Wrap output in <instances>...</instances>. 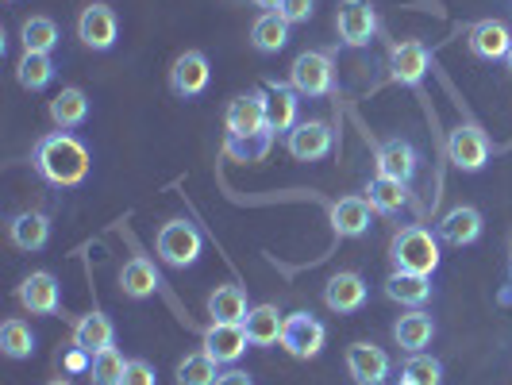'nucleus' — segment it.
<instances>
[{
	"label": "nucleus",
	"mask_w": 512,
	"mask_h": 385,
	"mask_svg": "<svg viewBox=\"0 0 512 385\" xmlns=\"http://www.w3.org/2000/svg\"><path fill=\"white\" fill-rule=\"evenodd\" d=\"M31 166L54 189H77L81 181L89 178V170H93V154L70 131H51V135H43L35 143Z\"/></svg>",
	"instance_id": "1"
},
{
	"label": "nucleus",
	"mask_w": 512,
	"mask_h": 385,
	"mask_svg": "<svg viewBox=\"0 0 512 385\" xmlns=\"http://www.w3.org/2000/svg\"><path fill=\"white\" fill-rule=\"evenodd\" d=\"M393 270H409V274H436L439 270V235H432L428 228H405L393 235Z\"/></svg>",
	"instance_id": "2"
},
{
	"label": "nucleus",
	"mask_w": 512,
	"mask_h": 385,
	"mask_svg": "<svg viewBox=\"0 0 512 385\" xmlns=\"http://www.w3.org/2000/svg\"><path fill=\"white\" fill-rule=\"evenodd\" d=\"M154 251L170 270H185V266H197V258L205 255V235L189 220H166L154 235Z\"/></svg>",
	"instance_id": "3"
},
{
	"label": "nucleus",
	"mask_w": 512,
	"mask_h": 385,
	"mask_svg": "<svg viewBox=\"0 0 512 385\" xmlns=\"http://www.w3.org/2000/svg\"><path fill=\"white\" fill-rule=\"evenodd\" d=\"M224 124H228V139H262L270 131V108H266V89H251V93H239L224 112Z\"/></svg>",
	"instance_id": "4"
},
{
	"label": "nucleus",
	"mask_w": 512,
	"mask_h": 385,
	"mask_svg": "<svg viewBox=\"0 0 512 385\" xmlns=\"http://www.w3.org/2000/svg\"><path fill=\"white\" fill-rule=\"evenodd\" d=\"M289 85L301 97H332L335 93V62L328 51H301L289 66Z\"/></svg>",
	"instance_id": "5"
},
{
	"label": "nucleus",
	"mask_w": 512,
	"mask_h": 385,
	"mask_svg": "<svg viewBox=\"0 0 512 385\" xmlns=\"http://www.w3.org/2000/svg\"><path fill=\"white\" fill-rule=\"evenodd\" d=\"M335 31L343 47H370L378 39V12L370 0H343L335 12Z\"/></svg>",
	"instance_id": "6"
},
{
	"label": "nucleus",
	"mask_w": 512,
	"mask_h": 385,
	"mask_svg": "<svg viewBox=\"0 0 512 385\" xmlns=\"http://www.w3.org/2000/svg\"><path fill=\"white\" fill-rule=\"evenodd\" d=\"M77 39L97 54L112 51V47H116V39H120V20H116V12H112L104 0L85 4V8H81V16H77Z\"/></svg>",
	"instance_id": "7"
},
{
	"label": "nucleus",
	"mask_w": 512,
	"mask_h": 385,
	"mask_svg": "<svg viewBox=\"0 0 512 385\" xmlns=\"http://www.w3.org/2000/svg\"><path fill=\"white\" fill-rule=\"evenodd\" d=\"M489 151H493L489 135L478 124H459V128L451 131V139H447V158L462 174H478L489 162Z\"/></svg>",
	"instance_id": "8"
},
{
	"label": "nucleus",
	"mask_w": 512,
	"mask_h": 385,
	"mask_svg": "<svg viewBox=\"0 0 512 385\" xmlns=\"http://www.w3.org/2000/svg\"><path fill=\"white\" fill-rule=\"evenodd\" d=\"M328 343V328L312 316V312H293L285 316V328H282V347L293 355V359H316Z\"/></svg>",
	"instance_id": "9"
},
{
	"label": "nucleus",
	"mask_w": 512,
	"mask_h": 385,
	"mask_svg": "<svg viewBox=\"0 0 512 385\" xmlns=\"http://www.w3.org/2000/svg\"><path fill=\"white\" fill-rule=\"evenodd\" d=\"M335 147V131L332 124H324V120H301L297 128L285 135V151L293 162H320V158H328Z\"/></svg>",
	"instance_id": "10"
},
{
	"label": "nucleus",
	"mask_w": 512,
	"mask_h": 385,
	"mask_svg": "<svg viewBox=\"0 0 512 385\" xmlns=\"http://www.w3.org/2000/svg\"><path fill=\"white\" fill-rule=\"evenodd\" d=\"M16 301L31 312V316H58L62 312V285L51 270H35L24 282L16 285Z\"/></svg>",
	"instance_id": "11"
},
{
	"label": "nucleus",
	"mask_w": 512,
	"mask_h": 385,
	"mask_svg": "<svg viewBox=\"0 0 512 385\" xmlns=\"http://www.w3.org/2000/svg\"><path fill=\"white\" fill-rule=\"evenodd\" d=\"M347 374L355 385H389L393 362L378 343H351L347 347Z\"/></svg>",
	"instance_id": "12"
},
{
	"label": "nucleus",
	"mask_w": 512,
	"mask_h": 385,
	"mask_svg": "<svg viewBox=\"0 0 512 385\" xmlns=\"http://www.w3.org/2000/svg\"><path fill=\"white\" fill-rule=\"evenodd\" d=\"M208 81H212V66H208V58L201 51H185L174 58V66H170V93L174 97L193 101V97L205 93Z\"/></svg>",
	"instance_id": "13"
},
{
	"label": "nucleus",
	"mask_w": 512,
	"mask_h": 385,
	"mask_svg": "<svg viewBox=\"0 0 512 385\" xmlns=\"http://www.w3.org/2000/svg\"><path fill=\"white\" fill-rule=\"evenodd\" d=\"M374 162H378V174L382 178H393V181H405L409 185L416 178V170H420V151H416V143L412 139H385L374 147Z\"/></svg>",
	"instance_id": "14"
},
{
	"label": "nucleus",
	"mask_w": 512,
	"mask_h": 385,
	"mask_svg": "<svg viewBox=\"0 0 512 385\" xmlns=\"http://www.w3.org/2000/svg\"><path fill=\"white\" fill-rule=\"evenodd\" d=\"M432 70V51L424 47V43H416V39H405V43H397L393 51H389V77L397 81V85H409L416 89L424 77Z\"/></svg>",
	"instance_id": "15"
},
{
	"label": "nucleus",
	"mask_w": 512,
	"mask_h": 385,
	"mask_svg": "<svg viewBox=\"0 0 512 385\" xmlns=\"http://www.w3.org/2000/svg\"><path fill=\"white\" fill-rule=\"evenodd\" d=\"M482 231H486V220H482V212L474 205H459L451 208L443 220L436 224V235L439 243H447V247H474L478 239H482Z\"/></svg>",
	"instance_id": "16"
},
{
	"label": "nucleus",
	"mask_w": 512,
	"mask_h": 385,
	"mask_svg": "<svg viewBox=\"0 0 512 385\" xmlns=\"http://www.w3.org/2000/svg\"><path fill=\"white\" fill-rule=\"evenodd\" d=\"M366 297H370V285H366V278H362L359 270H339L324 285V305L332 308V312H339V316L359 312L366 305Z\"/></svg>",
	"instance_id": "17"
},
{
	"label": "nucleus",
	"mask_w": 512,
	"mask_h": 385,
	"mask_svg": "<svg viewBox=\"0 0 512 385\" xmlns=\"http://www.w3.org/2000/svg\"><path fill=\"white\" fill-rule=\"evenodd\" d=\"M8 239H12V247H16V251H27V255L43 251V247L51 243V216H47V212H39V208H24V212H16V216L8 220Z\"/></svg>",
	"instance_id": "18"
},
{
	"label": "nucleus",
	"mask_w": 512,
	"mask_h": 385,
	"mask_svg": "<svg viewBox=\"0 0 512 385\" xmlns=\"http://www.w3.org/2000/svg\"><path fill=\"white\" fill-rule=\"evenodd\" d=\"M470 43V54L482 58V62H505L512 47V31L501 20H478L466 35Z\"/></svg>",
	"instance_id": "19"
},
{
	"label": "nucleus",
	"mask_w": 512,
	"mask_h": 385,
	"mask_svg": "<svg viewBox=\"0 0 512 385\" xmlns=\"http://www.w3.org/2000/svg\"><path fill=\"white\" fill-rule=\"evenodd\" d=\"M70 343L81 347V351H89V355H101V351H108V347H116V324L104 316L101 308H93V312H85V316H77L74 320Z\"/></svg>",
	"instance_id": "20"
},
{
	"label": "nucleus",
	"mask_w": 512,
	"mask_h": 385,
	"mask_svg": "<svg viewBox=\"0 0 512 385\" xmlns=\"http://www.w3.org/2000/svg\"><path fill=\"white\" fill-rule=\"evenodd\" d=\"M393 339H397V347H401V351L420 355V351H424V347H432V339H436V320H432L424 308H409L405 316H397V324H393Z\"/></svg>",
	"instance_id": "21"
},
{
	"label": "nucleus",
	"mask_w": 512,
	"mask_h": 385,
	"mask_svg": "<svg viewBox=\"0 0 512 385\" xmlns=\"http://www.w3.org/2000/svg\"><path fill=\"white\" fill-rule=\"evenodd\" d=\"M370 216H374V208L366 205V197H343L328 208V220L339 239H362L370 231Z\"/></svg>",
	"instance_id": "22"
},
{
	"label": "nucleus",
	"mask_w": 512,
	"mask_h": 385,
	"mask_svg": "<svg viewBox=\"0 0 512 385\" xmlns=\"http://www.w3.org/2000/svg\"><path fill=\"white\" fill-rule=\"evenodd\" d=\"M247 347H251V339L243 332V324H208L205 328V351L212 359L220 362H239L247 355Z\"/></svg>",
	"instance_id": "23"
},
{
	"label": "nucleus",
	"mask_w": 512,
	"mask_h": 385,
	"mask_svg": "<svg viewBox=\"0 0 512 385\" xmlns=\"http://www.w3.org/2000/svg\"><path fill=\"white\" fill-rule=\"evenodd\" d=\"M266 108H270V131L274 135H289L297 128V108H301V93L293 85H282V81H270L266 85Z\"/></svg>",
	"instance_id": "24"
},
{
	"label": "nucleus",
	"mask_w": 512,
	"mask_h": 385,
	"mask_svg": "<svg viewBox=\"0 0 512 385\" xmlns=\"http://www.w3.org/2000/svg\"><path fill=\"white\" fill-rule=\"evenodd\" d=\"M162 289V274H158V266H154L151 258L135 255L124 262V270H120V293L131 297V301H147Z\"/></svg>",
	"instance_id": "25"
},
{
	"label": "nucleus",
	"mask_w": 512,
	"mask_h": 385,
	"mask_svg": "<svg viewBox=\"0 0 512 385\" xmlns=\"http://www.w3.org/2000/svg\"><path fill=\"white\" fill-rule=\"evenodd\" d=\"M385 297L397 301L401 308H424L432 301V278L428 274H409V270H393L385 278Z\"/></svg>",
	"instance_id": "26"
},
{
	"label": "nucleus",
	"mask_w": 512,
	"mask_h": 385,
	"mask_svg": "<svg viewBox=\"0 0 512 385\" xmlns=\"http://www.w3.org/2000/svg\"><path fill=\"white\" fill-rule=\"evenodd\" d=\"M208 320L212 324H243L247 320V312H251V305H247V293H243V285H216L212 293H208Z\"/></svg>",
	"instance_id": "27"
},
{
	"label": "nucleus",
	"mask_w": 512,
	"mask_h": 385,
	"mask_svg": "<svg viewBox=\"0 0 512 385\" xmlns=\"http://www.w3.org/2000/svg\"><path fill=\"white\" fill-rule=\"evenodd\" d=\"M285 316L278 312V305H255L243 320V332L251 339V347H274L282 343Z\"/></svg>",
	"instance_id": "28"
},
{
	"label": "nucleus",
	"mask_w": 512,
	"mask_h": 385,
	"mask_svg": "<svg viewBox=\"0 0 512 385\" xmlns=\"http://www.w3.org/2000/svg\"><path fill=\"white\" fill-rule=\"evenodd\" d=\"M366 205L374 208V212H382V216H397L401 208L409 205V185L405 181H393V178H370L366 181Z\"/></svg>",
	"instance_id": "29"
},
{
	"label": "nucleus",
	"mask_w": 512,
	"mask_h": 385,
	"mask_svg": "<svg viewBox=\"0 0 512 385\" xmlns=\"http://www.w3.org/2000/svg\"><path fill=\"white\" fill-rule=\"evenodd\" d=\"M51 120H54V128L58 131L81 128V124L89 120V97H85V89L66 85V89L51 101Z\"/></svg>",
	"instance_id": "30"
},
{
	"label": "nucleus",
	"mask_w": 512,
	"mask_h": 385,
	"mask_svg": "<svg viewBox=\"0 0 512 385\" xmlns=\"http://www.w3.org/2000/svg\"><path fill=\"white\" fill-rule=\"evenodd\" d=\"M16 81H20V89H27V93H43L54 81V58L51 54L24 51L20 62H16Z\"/></svg>",
	"instance_id": "31"
},
{
	"label": "nucleus",
	"mask_w": 512,
	"mask_h": 385,
	"mask_svg": "<svg viewBox=\"0 0 512 385\" xmlns=\"http://www.w3.org/2000/svg\"><path fill=\"white\" fill-rule=\"evenodd\" d=\"M285 43H289V24H285L278 12H262L251 27V47L258 54H278L285 51Z\"/></svg>",
	"instance_id": "32"
},
{
	"label": "nucleus",
	"mask_w": 512,
	"mask_h": 385,
	"mask_svg": "<svg viewBox=\"0 0 512 385\" xmlns=\"http://www.w3.org/2000/svg\"><path fill=\"white\" fill-rule=\"evenodd\" d=\"M0 351L16 362L31 359V355H35V332H31V324H24L20 316L4 320V324H0Z\"/></svg>",
	"instance_id": "33"
},
{
	"label": "nucleus",
	"mask_w": 512,
	"mask_h": 385,
	"mask_svg": "<svg viewBox=\"0 0 512 385\" xmlns=\"http://www.w3.org/2000/svg\"><path fill=\"white\" fill-rule=\"evenodd\" d=\"M178 385H216L220 378V362L212 359L208 351H193L178 362Z\"/></svg>",
	"instance_id": "34"
},
{
	"label": "nucleus",
	"mask_w": 512,
	"mask_h": 385,
	"mask_svg": "<svg viewBox=\"0 0 512 385\" xmlns=\"http://www.w3.org/2000/svg\"><path fill=\"white\" fill-rule=\"evenodd\" d=\"M20 43H24V51L51 54L58 47V24H54L51 16H31L20 27Z\"/></svg>",
	"instance_id": "35"
},
{
	"label": "nucleus",
	"mask_w": 512,
	"mask_h": 385,
	"mask_svg": "<svg viewBox=\"0 0 512 385\" xmlns=\"http://www.w3.org/2000/svg\"><path fill=\"white\" fill-rule=\"evenodd\" d=\"M124 370H128V359H124L116 347H108V351H101V355H93L89 382L93 385H120L124 382Z\"/></svg>",
	"instance_id": "36"
},
{
	"label": "nucleus",
	"mask_w": 512,
	"mask_h": 385,
	"mask_svg": "<svg viewBox=\"0 0 512 385\" xmlns=\"http://www.w3.org/2000/svg\"><path fill=\"white\" fill-rule=\"evenodd\" d=\"M401 374H409L416 385H443V362L432 355H409V362L401 366Z\"/></svg>",
	"instance_id": "37"
},
{
	"label": "nucleus",
	"mask_w": 512,
	"mask_h": 385,
	"mask_svg": "<svg viewBox=\"0 0 512 385\" xmlns=\"http://www.w3.org/2000/svg\"><path fill=\"white\" fill-rule=\"evenodd\" d=\"M312 12H316V0H282V8H278V16H282L285 24H308L312 20Z\"/></svg>",
	"instance_id": "38"
},
{
	"label": "nucleus",
	"mask_w": 512,
	"mask_h": 385,
	"mask_svg": "<svg viewBox=\"0 0 512 385\" xmlns=\"http://www.w3.org/2000/svg\"><path fill=\"white\" fill-rule=\"evenodd\" d=\"M120 385H158V370L147 359H128V370H124Z\"/></svg>",
	"instance_id": "39"
},
{
	"label": "nucleus",
	"mask_w": 512,
	"mask_h": 385,
	"mask_svg": "<svg viewBox=\"0 0 512 385\" xmlns=\"http://www.w3.org/2000/svg\"><path fill=\"white\" fill-rule=\"evenodd\" d=\"M89 366H93V355L70 343V351L62 355V370H66V374H89Z\"/></svg>",
	"instance_id": "40"
},
{
	"label": "nucleus",
	"mask_w": 512,
	"mask_h": 385,
	"mask_svg": "<svg viewBox=\"0 0 512 385\" xmlns=\"http://www.w3.org/2000/svg\"><path fill=\"white\" fill-rule=\"evenodd\" d=\"M216 385H255V378H251L247 370H224V374L216 378Z\"/></svg>",
	"instance_id": "41"
},
{
	"label": "nucleus",
	"mask_w": 512,
	"mask_h": 385,
	"mask_svg": "<svg viewBox=\"0 0 512 385\" xmlns=\"http://www.w3.org/2000/svg\"><path fill=\"white\" fill-rule=\"evenodd\" d=\"M258 8H266V12H278L282 8V0H255Z\"/></svg>",
	"instance_id": "42"
},
{
	"label": "nucleus",
	"mask_w": 512,
	"mask_h": 385,
	"mask_svg": "<svg viewBox=\"0 0 512 385\" xmlns=\"http://www.w3.org/2000/svg\"><path fill=\"white\" fill-rule=\"evenodd\" d=\"M47 385H74V382H70V378H51Z\"/></svg>",
	"instance_id": "43"
},
{
	"label": "nucleus",
	"mask_w": 512,
	"mask_h": 385,
	"mask_svg": "<svg viewBox=\"0 0 512 385\" xmlns=\"http://www.w3.org/2000/svg\"><path fill=\"white\" fill-rule=\"evenodd\" d=\"M397 385H416V382H412L409 374H401V378H397Z\"/></svg>",
	"instance_id": "44"
},
{
	"label": "nucleus",
	"mask_w": 512,
	"mask_h": 385,
	"mask_svg": "<svg viewBox=\"0 0 512 385\" xmlns=\"http://www.w3.org/2000/svg\"><path fill=\"white\" fill-rule=\"evenodd\" d=\"M505 66H509V74H512V47H509V58H505Z\"/></svg>",
	"instance_id": "45"
},
{
	"label": "nucleus",
	"mask_w": 512,
	"mask_h": 385,
	"mask_svg": "<svg viewBox=\"0 0 512 385\" xmlns=\"http://www.w3.org/2000/svg\"><path fill=\"white\" fill-rule=\"evenodd\" d=\"M4 4H16V0H4Z\"/></svg>",
	"instance_id": "46"
},
{
	"label": "nucleus",
	"mask_w": 512,
	"mask_h": 385,
	"mask_svg": "<svg viewBox=\"0 0 512 385\" xmlns=\"http://www.w3.org/2000/svg\"><path fill=\"white\" fill-rule=\"evenodd\" d=\"M509 278H512V262H509Z\"/></svg>",
	"instance_id": "47"
},
{
	"label": "nucleus",
	"mask_w": 512,
	"mask_h": 385,
	"mask_svg": "<svg viewBox=\"0 0 512 385\" xmlns=\"http://www.w3.org/2000/svg\"><path fill=\"white\" fill-rule=\"evenodd\" d=\"M509 247H512V239H509Z\"/></svg>",
	"instance_id": "48"
}]
</instances>
